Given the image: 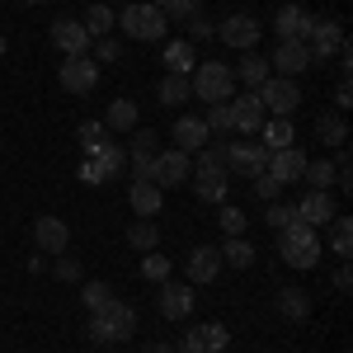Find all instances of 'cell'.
I'll return each mask as SVG.
<instances>
[{"label": "cell", "instance_id": "6da1fadb", "mask_svg": "<svg viewBox=\"0 0 353 353\" xmlns=\"http://www.w3.org/2000/svg\"><path fill=\"white\" fill-rule=\"evenodd\" d=\"M85 330H90V344H123V339L137 334V306L109 297L99 311H90V325Z\"/></svg>", "mask_w": 353, "mask_h": 353}, {"label": "cell", "instance_id": "7a4b0ae2", "mask_svg": "<svg viewBox=\"0 0 353 353\" xmlns=\"http://www.w3.org/2000/svg\"><path fill=\"white\" fill-rule=\"evenodd\" d=\"M113 28H123V38H132V43H161L170 19H165L156 5H146V0H128L113 14Z\"/></svg>", "mask_w": 353, "mask_h": 353}, {"label": "cell", "instance_id": "3957f363", "mask_svg": "<svg viewBox=\"0 0 353 353\" xmlns=\"http://www.w3.org/2000/svg\"><path fill=\"white\" fill-rule=\"evenodd\" d=\"M189 90L193 99H203V104H226L231 99V90H236V71L226 66V61H198L189 71Z\"/></svg>", "mask_w": 353, "mask_h": 353}, {"label": "cell", "instance_id": "277c9868", "mask_svg": "<svg viewBox=\"0 0 353 353\" xmlns=\"http://www.w3.org/2000/svg\"><path fill=\"white\" fill-rule=\"evenodd\" d=\"M278 254H283V264L288 269H316V259H321V231H311V226H283L278 231Z\"/></svg>", "mask_w": 353, "mask_h": 353}, {"label": "cell", "instance_id": "5b68a950", "mask_svg": "<svg viewBox=\"0 0 353 353\" xmlns=\"http://www.w3.org/2000/svg\"><path fill=\"white\" fill-rule=\"evenodd\" d=\"M254 94H259V104H264L269 118H292V113L301 109V85L292 81V76H269Z\"/></svg>", "mask_w": 353, "mask_h": 353}, {"label": "cell", "instance_id": "8992f818", "mask_svg": "<svg viewBox=\"0 0 353 353\" xmlns=\"http://www.w3.org/2000/svg\"><path fill=\"white\" fill-rule=\"evenodd\" d=\"M269 170V146L264 141H226V174L254 179Z\"/></svg>", "mask_w": 353, "mask_h": 353}, {"label": "cell", "instance_id": "52a82bcc", "mask_svg": "<svg viewBox=\"0 0 353 353\" xmlns=\"http://www.w3.org/2000/svg\"><path fill=\"white\" fill-rule=\"evenodd\" d=\"M339 48H344V24H339V19H311V28H306L311 66H316V61H330V57H339Z\"/></svg>", "mask_w": 353, "mask_h": 353}, {"label": "cell", "instance_id": "ba28073f", "mask_svg": "<svg viewBox=\"0 0 353 353\" xmlns=\"http://www.w3.org/2000/svg\"><path fill=\"white\" fill-rule=\"evenodd\" d=\"M193 174V161L184 156V151H156V161H151V184L156 189H179V184H189Z\"/></svg>", "mask_w": 353, "mask_h": 353}, {"label": "cell", "instance_id": "9c48e42d", "mask_svg": "<svg viewBox=\"0 0 353 353\" xmlns=\"http://www.w3.org/2000/svg\"><path fill=\"white\" fill-rule=\"evenodd\" d=\"M57 81H61L66 94H90L99 85V61L94 57H66L61 71H57Z\"/></svg>", "mask_w": 353, "mask_h": 353}, {"label": "cell", "instance_id": "30bf717a", "mask_svg": "<svg viewBox=\"0 0 353 353\" xmlns=\"http://www.w3.org/2000/svg\"><path fill=\"white\" fill-rule=\"evenodd\" d=\"M259 19L254 14H226L217 24V38L226 43V48H236V52H254V43H259Z\"/></svg>", "mask_w": 353, "mask_h": 353}, {"label": "cell", "instance_id": "8fae6325", "mask_svg": "<svg viewBox=\"0 0 353 353\" xmlns=\"http://www.w3.org/2000/svg\"><path fill=\"white\" fill-rule=\"evenodd\" d=\"M306 66H311V52H306V43H301V38H283V43L273 48V57H269V71H273V76H292V81H297Z\"/></svg>", "mask_w": 353, "mask_h": 353}, {"label": "cell", "instance_id": "7c38bea8", "mask_svg": "<svg viewBox=\"0 0 353 353\" xmlns=\"http://www.w3.org/2000/svg\"><path fill=\"white\" fill-rule=\"evenodd\" d=\"M306 161H311V156H306L301 146H283V151H269V170H264V174H273V179L288 189V184H301Z\"/></svg>", "mask_w": 353, "mask_h": 353}, {"label": "cell", "instance_id": "4fadbf2b", "mask_svg": "<svg viewBox=\"0 0 353 353\" xmlns=\"http://www.w3.org/2000/svg\"><path fill=\"white\" fill-rule=\"evenodd\" d=\"M193 301H198L193 283H170V278L161 283V316H165V321H189Z\"/></svg>", "mask_w": 353, "mask_h": 353}, {"label": "cell", "instance_id": "5bb4252c", "mask_svg": "<svg viewBox=\"0 0 353 353\" xmlns=\"http://www.w3.org/2000/svg\"><path fill=\"white\" fill-rule=\"evenodd\" d=\"M90 33H85V24L81 19H57L52 24V48L61 57H90Z\"/></svg>", "mask_w": 353, "mask_h": 353}, {"label": "cell", "instance_id": "9a60e30c", "mask_svg": "<svg viewBox=\"0 0 353 353\" xmlns=\"http://www.w3.org/2000/svg\"><path fill=\"white\" fill-rule=\"evenodd\" d=\"M226 344H231V330L221 325V321H203V325H193L189 334H184L179 349H189V353H221Z\"/></svg>", "mask_w": 353, "mask_h": 353}, {"label": "cell", "instance_id": "2e32d148", "mask_svg": "<svg viewBox=\"0 0 353 353\" xmlns=\"http://www.w3.org/2000/svg\"><path fill=\"white\" fill-rule=\"evenodd\" d=\"M264 104H259V94L254 90H245L241 99H231V123H236V132L241 137H259V128H264Z\"/></svg>", "mask_w": 353, "mask_h": 353}, {"label": "cell", "instance_id": "e0dca14e", "mask_svg": "<svg viewBox=\"0 0 353 353\" xmlns=\"http://www.w3.org/2000/svg\"><path fill=\"white\" fill-rule=\"evenodd\" d=\"M33 245L43 250V254H66V245H71V226L61 217H38L33 221Z\"/></svg>", "mask_w": 353, "mask_h": 353}, {"label": "cell", "instance_id": "ac0fdd59", "mask_svg": "<svg viewBox=\"0 0 353 353\" xmlns=\"http://www.w3.org/2000/svg\"><path fill=\"white\" fill-rule=\"evenodd\" d=\"M208 141H212V132H208V123H203L198 113H184V118H174V151L193 156V151H203Z\"/></svg>", "mask_w": 353, "mask_h": 353}, {"label": "cell", "instance_id": "d6986e66", "mask_svg": "<svg viewBox=\"0 0 353 353\" xmlns=\"http://www.w3.org/2000/svg\"><path fill=\"white\" fill-rule=\"evenodd\" d=\"M184 273H189L193 288H198V283H217V273H221V254L212 250V245H193L189 259H184Z\"/></svg>", "mask_w": 353, "mask_h": 353}, {"label": "cell", "instance_id": "ffe728a7", "mask_svg": "<svg viewBox=\"0 0 353 353\" xmlns=\"http://www.w3.org/2000/svg\"><path fill=\"white\" fill-rule=\"evenodd\" d=\"M334 212H339V208H334V198H330V193H316V189L297 203V221H301V226H311V231L330 226V217H334Z\"/></svg>", "mask_w": 353, "mask_h": 353}, {"label": "cell", "instance_id": "44dd1931", "mask_svg": "<svg viewBox=\"0 0 353 353\" xmlns=\"http://www.w3.org/2000/svg\"><path fill=\"white\" fill-rule=\"evenodd\" d=\"M128 203H132L137 217H161V208H165V189H156L151 179H132V189H128Z\"/></svg>", "mask_w": 353, "mask_h": 353}, {"label": "cell", "instance_id": "7402d4cb", "mask_svg": "<svg viewBox=\"0 0 353 353\" xmlns=\"http://www.w3.org/2000/svg\"><path fill=\"white\" fill-rule=\"evenodd\" d=\"M311 19H316V14H306L301 5H283V10L273 14V28H278V43H283V38H301V43H306V28H311Z\"/></svg>", "mask_w": 353, "mask_h": 353}, {"label": "cell", "instance_id": "603a6c76", "mask_svg": "<svg viewBox=\"0 0 353 353\" xmlns=\"http://www.w3.org/2000/svg\"><path fill=\"white\" fill-rule=\"evenodd\" d=\"M231 71H236V81H245V90H259V85L273 76L269 57H259V52H241V61H236Z\"/></svg>", "mask_w": 353, "mask_h": 353}, {"label": "cell", "instance_id": "cb8c5ba5", "mask_svg": "<svg viewBox=\"0 0 353 353\" xmlns=\"http://www.w3.org/2000/svg\"><path fill=\"white\" fill-rule=\"evenodd\" d=\"M165 66H170V76H189L193 66H198V52H193L189 38H174V43H165Z\"/></svg>", "mask_w": 353, "mask_h": 353}, {"label": "cell", "instance_id": "d4e9b609", "mask_svg": "<svg viewBox=\"0 0 353 353\" xmlns=\"http://www.w3.org/2000/svg\"><path fill=\"white\" fill-rule=\"evenodd\" d=\"M278 316L283 321H306L311 316V292L306 288H283L278 292Z\"/></svg>", "mask_w": 353, "mask_h": 353}, {"label": "cell", "instance_id": "484cf974", "mask_svg": "<svg viewBox=\"0 0 353 353\" xmlns=\"http://www.w3.org/2000/svg\"><path fill=\"white\" fill-rule=\"evenodd\" d=\"M259 137H264V146H269V151H283V146H297V128H292V118H264V128H259Z\"/></svg>", "mask_w": 353, "mask_h": 353}, {"label": "cell", "instance_id": "4316f807", "mask_svg": "<svg viewBox=\"0 0 353 353\" xmlns=\"http://www.w3.org/2000/svg\"><path fill=\"white\" fill-rule=\"evenodd\" d=\"M217 254H221V269H250L254 264V245L245 241V236H226V245H221Z\"/></svg>", "mask_w": 353, "mask_h": 353}, {"label": "cell", "instance_id": "83f0119b", "mask_svg": "<svg viewBox=\"0 0 353 353\" xmlns=\"http://www.w3.org/2000/svg\"><path fill=\"white\" fill-rule=\"evenodd\" d=\"M193 193H198L203 203H226V193H231V174H221V170L198 174V179H193Z\"/></svg>", "mask_w": 353, "mask_h": 353}, {"label": "cell", "instance_id": "f1b7e54d", "mask_svg": "<svg viewBox=\"0 0 353 353\" xmlns=\"http://www.w3.org/2000/svg\"><path fill=\"white\" fill-rule=\"evenodd\" d=\"M316 137H321L325 146H349V123H344V113H321V118H316Z\"/></svg>", "mask_w": 353, "mask_h": 353}, {"label": "cell", "instance_id": "f546056e", "mask_svg": "<svg viewBox=\"0 0 353 353\" xmlns=\"http://www.w3.org/2000/svg\"><path fill=\"white\" fill-rule=\"evenodd\" d=\"M90 161L99 165V170H104L109 179H118V174L128 170V146H118V141H104V146H99V151H94Z\"/></svg>", "mask_w": 353, "mask_h": 353}, {"label": "cell", "instance_id": "4dcf8cb0", "mask_svg": "<svg viewBox=\"0 0 353 353\" xmlns=\"http://www.w3.org/2000/svg\"><path fill=\"white\" fill-rule=\"evenodd\" d=\"M128 245H132V250H141V254H151V250L161 245V226H156L151 217H137L132 226H128Z\"/></svg>", "mask_w": 353, "mask_h": 353}, {"label": "cell", "instance_id": "1f68e13d", "mask_svg": "<svg viewBox=\"0 0 353 353\" xmlns=\"http://www.w3.org/2000/svg\"><path fill=\"white\" fill-rule=\"evenodd\" d=\"M104 128H109V132H132L137 128V104L132 99H113L109 113H104Z\"/></svg>", "mask_w": 353, "mask_h": 353}, {"label": "cell", "instance_id": "d6a6232c", "mask_svg": "<svg viewBox=\"0 0 353 353\" xmlns=\"http://www.w3.org/2000/svg\"><path fill=\"white\" fill-rule=\"evenodd\" d=\"M156 99H161V104H170V109H174V104H189V99H193L189 76H165V81L156 85Z\"/></svg>", "mask_w": 353, "mask_h": 353}, {"label": "cell", "instance_id": "836d02e7", "mask_svg": "<svg viewBox=\"0 0 353 353\" xmlns=\"http://www.w3.org/2000/svg\"><path fill=\"white\" fill-rule=\"evenodd\" d=\"M76 141L85 146V156H94V151H99L104 141H113V132L104 128V123H99V118H85L81 128H76Z\"/></svg>", "mask_w": 353, "mask_h": 353}, {"label": "cell", "instance_id": "e575fe53", "mask_svg": "<svg viewBox=\"0 0 353 353\" xmlns=\"http://www.w3.org/2000/svg\"><path fill=\"white\" fill-rule=\"evenodd\" d=\"M330 250H334L339 259H349V250H353V221L344 217V212L330 217Z\"/></svg>", "mask_w": 353, "mask_h": 353}, {"label": "cell", "instance_id": "d590c367", "mask_svg": "<svg viewBox=\"0 0 353 353\" xmlns=\"http://www.w3.org/2000/svg\"><path fill=\"white\" fill-rule=\"evenodd\" d=\"M301 184H306V189H316V193H330V184H334V161H306Z\"/></svg>", "mask_w": 353, "mask_h": 353}, {"label": "cell", "instance_id": "8d00e7d4", "mask_svg": "<svg viewBox=\"0 0 353 353\" xmlns=\"http://www.w3.org/2000/svg\"><path fill=\"white\" fill-rule=\"evenodd\" d=\"M81 24H85V33H90V38H104V33H113V10L94 0V5L85 10V19H81Z\"/></svg>", "mask_w": 353, "mask_h": 353}, {"label": "cell", "instance_id": "74e56055", "mask_svg": "<svg viewBox=\"0 0 353 353\" xmlns=\"http://www.w3.org/2000/svg\"><path fill=\"white\" fill-rule=\"evenodd\" d=\"M193 156H198V174H212V170L226 174V141H208V146L193 151Z\"/></svg>", "mask_w": 353, "mask_h": 353}, {"label": "cell", "instance_id": "f35d334b", "mask_svg": "<svg viewBox=\"0 0 353 353\" xmlns=\"http://www.w3.org/2000/svg\"><path fill=\"white\" fill-rule=\"evenodd\" d=\"M203 123H208V132L231 137L236 132V123H231V99H226V104H208V118H203Z\"/></svg>", "mask_w": 353, "mask_h": 353}, {"label": "cell", "instance_id": "ab89813d", "mask_svg": "<svg viewBox=\"0 0 353 353\" xmlns=\"http://www.w3.org/2000/svg\"><path fill=\"white\" fill-rule=\"evenodd\" d=\"M156 10L165 19H193V14H203V0H156Z\"/></svg>", "mask_w": 353, "mask_h": 353}, {"label": "cell", "instance_id": "60d3db41", "mask_svg": "<svg viewBox=\"0 0 353 353\" xmlns=\"http://www.w3.org/2000/svg\"><path fill=\"white\" fill-rule=\"evenodd\" d=\"M264 221H269L273 231L292 226V221H297V203H264Z\"/></svg>", "mask_w": 353, "mask_h": 353}, {"label": "cell", "instance_id": "b9f144b4", "mask_svg": "<svg viewBox=\"0 0 353 353\" xmlns=\"http://www.w3.org/2000/svg\"><path fill=\"white\" fill-rule=\"evenodd\" d=\"M221 212H217V221H221V231L226 236H245V226H250V217H245L241 208H231V203H217Z\"/></svg>", "mask_w": 353, "mask_h": 353}, {"label": "cell", "instance_id": "7bdbcfd3", "mask_svg": "<svg viewBox=\"0 0 353 353\" xmlns=\"http://www.w3.org/2000/svg\"><path fill=\"white\" fill-rule=\"evenodd\" d=\"M109 297H113V288H109V283H99V278H94V283H85V288H81V301L90 306V311H99V306H104Z\"/></svg>", "mask_w": 353, "mask_h": 353}, {"label": "cell", "instance_id": "ee69618b", "mask_svg": "<svg viewBox=\"0 0 353 353\" xmlns=\"http://www.w3.org/2000/svg\"><path fill=\"white\" fill-rule=\"evenodd\" d=\"M141 278H146V283H165V278H170V259H165V254H146V259H141Z\"/></svg>", "mask_w": 353, "mask_h": 353}, {"label": "cell", "instance_id": "f6af8a7d", "mask_svg": "<svg viewBox=\"0 0 353 353\" xmlns=\"http://www.w3.org/2000/svg\"><path fill=\"white\" fill-rule=\"evenodd\" d=\"M52 273L61 278V283H81V259H76V254H57Z\"/></svg>", "mask_w": 353, "mask_h": 353}, {"label": "cell", "instance_id": "bcb514c9", "mask_svg": "<svg viewBox=\"0 0 353 353\" xmlns=\"http://www.w3.org/2000/svg\"><path fill=\"white\" fill-rule=\"evenodd\" d=\"M118 57H123V38H113V33L94 38V61H118Z\"/></svg>", "mask_w": 353, "mask_h": 353}, {"label": "cell", "instance_id": "7dc6e473", "mask_svg": "<svg viewBox=\"0 0 353 353\" xmlns=\"http://www.w3.org/2000/svg\"><path fill=\"white\" fill-rule=\"evenodd\" d=\"M254 193H259V203H278L283 198V184L273 174H254Z\"/></svg>", "mask_w": 353, "mask_h": 353}, {"label": "cell", "instance_id": "c3c4849f", "mask_svg": "<svg viewBox=\"0 0 353 353\" xmlns=\"http://www.w3.org/2000/svg\"><path fill=\"white\" fill-rule=\"evenodd\" d=\"M217 38V24H208L203 14H193L189 19V43H212Z\"/></svg>", "mask_w": 353, "mask_h": 353}, {"label": "cell", "instance_id": "681fc988", "mask_svg": "<svg viewBox=\"0 0 353 353\" xmlns=\"http://www.w3.org/2000/svg\"><path fill=\"white\" fill-rule=\"evenodd\" d=\"M81 184H90V189H104V184H113L109 174H104V170H99V165L90 161V156H85V165H81Z\"/></svg>", "mask_w": 353, "mask_h": 353}, {"label": "cell", "instance_id": "f907efd6", "mask_svg": "<svg viewBox=\"0 0 353 353\" xmlns=\"http://www.w3.org/2000/svg\"><path fill=\"white\" fill-rule=\"evenodd\" d=\"M128 151H161V137L151 132V128H132V146Z\"/></svg>", "mask_w": 353, "mask_h": 353}, {"label": "cell", "instance_id": "816d5d0a", "mask_svg": "<svg viewBox=\"0 0 353 353\" xmlns=\"http://www.w3.org/2000/svg\"><path fill=\"white\" fill-rule=\"evenodd\" d=\"M353 109V90H349V76H339L334 85V113H349Z\"/></svg>", "mask_w": 353, "mask_h": 353}, {"label": "cell", "instance_id": "f5cc1de1", "mask_svg": "<svg viewBox=\"0 0 353 353\" xmlns=\"http://www.w3.org/2000/svg\"><path fill=\"white\" fill-rule=\"evenodd\" d=\"M353 288V273H349V264H339L334 269V292H349Z\"/></svg>", "mask_w": 353, "mask_h": 353}, {"label": "cell", "instance_id": "db71d44e", "mask_svg": "<svg viewBox=\"0 0 353 353\" xmlns=\"http://www.w3.org/2000/svg\"><path fill=\"white\" fill-rule=\"evenodd\" d=\"M141 353H179V349H174V344H165V339H151Z\"/></svg>", "mask_w": 353, "mask_h": 353}, {"label": "cell", "instance_id": "11a10c76", "mask_svg": "<svg viewBox=\"0 0 353 353\" xmlns=\"http://www.w3.org/2000/svg\"><path fill=\"white\" fill-rule=\"evenodd\" d=\"M0 57H5V33H0Z\"/></svg>", "mask_w": 353, "mask_h": 353}, {"label": "cell", "instance_id": "9f6ffc18", "mask_svg": "<svg viewBox=\"0 0 353 353\" xmlns=\"http://www.w3.org/2000/svg\"><path fill=\"white\" fill-rule=\"evenodd\" d=\"M24 5H48V0H24Z\"/></svg>", "mask_w": 353, "mask_h": 353}, {"label": "cell", "instance_id": "6f0895ef", "mask_svg": "<svg viewBox=\"0 0 353 353\" xmlns=\"http://www.w3.org/2000/svg\"><path fill=\"white\" fill-rule=\"evenodd\" d=\"M0 5H5V0H0Z\"/></svg>", "mask_w": 353, "mask_h": 353}, {"label": "cell", "instance_id": "680465c9", "mask_svg": "<svg viewBox=\"0 0 353 353\" xmlns=\"http://www.w3.org/2000/svg\"><path fill=\"white\" fill-rule=\"evenodd\" d=\"M123 5H128V0H123Z\"/></svg>", "mask_w": 353, "mask_h": 353}]
</instances>
